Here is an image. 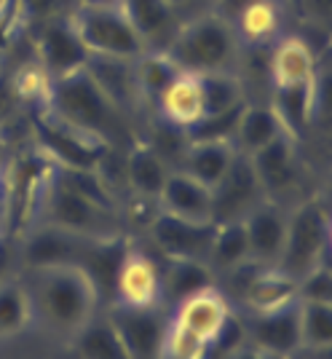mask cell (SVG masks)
Segmentation results:
<instances>
[{
  "label": "cell",
  "mask_w": 332,
  "mask_h": 359,
  "mask_svg": "<svg viewBox=\"0 0 332 359\" xmlns=\"http://www.w3.org/2000/svg\"><path fill=\"white\" fill-rule=\"evenodd\" d=\"M43 223L57 225L89 239L123 236L113 196L97 169H62L57 166L41 188Z\"/></svg>",
  "instance_id": "6da1fadb"
},
{
  "label": "cell",
  "mask_w": 332,
  "mask_h": 359,
  "mask_svg": "<svg viewBox=\"0 0 332 359\" xmlns=\"http://www.w3.org/2000/svg\"><path fill=\"white\" fill-rule=\"evenodd\" d=\"M25 287L32 300V316L67 338L89 322L99 303L91 276L78 266H35Z\"/></svg>",
  "instance_id": "7a4b0ae2"
},
{
  "label": "cell",
  "mask_w": 332,
  "mask_h": 359,
  "mask_svg": "<svg viewBox=\"0 0 332 359\" xmlns=\"http://www.w3.org/2000/svg\"><path fill=\"white\" fill-rule=\"evenodd\" d=\"M242 46L230 19L209 11L180 22L164 51L182 73H236V65L242 60Z\"/></svg>",
  "instance_id": "3957f363"
},
{
  "label": "cell",
  "mask_w": 332,
  "mask_h": 359,
  "mask_svg": "<svg viewBox=\"0 0 332 359\" xmlns=\"http://www.w3.org/2000/svg\"><path fill=\"white\" fill-rule=\"evenodd\" d=\"M46 110L78 132L102 140L105 145H110L113 135L118 132V105L97 83L89 67H81L60 81H51Z\"/></svg>",
  "instance_id": "277c9868"
},
{
  "label": "cell",
  "mask_w": 332,
  "mask_h": 359,
  "mask_svg": "<svg viewBox=\"0 0 332 359\" xmlns=\"http://www.w3.org/2000/svg\"><path fill=\"white\" fill-rule=\"evenodd\" d=\"M230 314H233L230 303L217 287H207L177 303L174 311L169 314V338L164 357L198 359L204 346L226 327Z\"/></svg>",
  "instance_id": "5b68a950"
},
{
  "label": "cell",
  "mask_w": 332,
  "mask_h": 359,
  "mask_svg": "<svg viewBox=\"0 0 332 359\" xmlns=\"http://www.w3.org/2000/svg\"><path fill=\"white\" fill-rule=\"evenodd\" d=\"M330 233V210L324 198L314 196L303 201L300 207L292 210V215H287V236L276 269L298 282L303 273L327 263Z\"/></svg>",
  "instance_id": "8992f818"
},
{
  "label": "cell",
  "mask_w": 332,
  "mask_h": 359,
  "mask_svg": "<svg viewBox=\"0 0 332 359\" xmlns=\"http://www.w3.org/2000/svg\"><path fill=\"white\" fill-rule=\"evenodd\" d=\"M70 25L76 27L81 43L89 57L107 60H137L148 51L132 19L123 8H102V6H76L70 11Z\"/></svg>",
  "instance_id": "52a82bcc"
},
{
  "label": "cell",
  "mask_w": 332,
  "mask_h": 359,
  "mask_svg": "<svg viewBox=\"0 0 332 359\" xmlns=\"http://www.w3.org/2000/svg\"><path fill=\"white\" fill-rule=\"evenodd\" d=\"M268 196L263 191L257 172L249 156L236 153L233 164L226 177L212 188V223H242L257 204H263Z\"/></svg>",
  "instance_id": "ba28073f"
},
{
  "label": "cell",
  "mask_w": 332,
  "mask_h": 359,
  "mask_svg": "<svg viewBox=\"0 0 332 359\" xmlns=\"http://www.w3.org/2000/svg\"><path fill=\"white\" fill-rule=\"evenodd\" d=\"M110 322L118 330L129 359H164L166 338H169L166 306H151V309L113 306Z\"/></svg>",
  "instance_id": "9c48e42d"
},
{
  "label": "cell",
  "mask_w": 332,
  "mask_h": 359,
  "mask_svg": "<svg viewBox=\"0 0 332 359\" xmlns=\"http://www.w3.org/2000/svg\"><path fill=\"white\" fill-rule=\"evenodd\" d=\"M35 126H38L43 153L51 156L62 169H99L105 161L107 145L102 140H94V137L62 123L48 110L38 116Z\"/></svg>",
  "instance_id": "30bf717a"
},
{
  "label": "cell",
  "mask_w": 332,
  "mask_h": 359,
  "mask_svg": "<svg viewBox=\"0 0 332 359\" xmlns=\"http://www.w3.org/2000/svg\"><path fill=\"white\" fill-rule=\"evenodd\" d=\"M113 306L123 309H151L164 306V290H161V266L151 255L139 250H126L113 279L110 292Z\"/></svg>",
  "instance_id": "8fae6325"
},
{
  "label": "cell",
  "mask_w": 332,
  "mask_h": 359,
  "mask_svg": "<svg viewBox=\"0 0 332 359\" xmlns=\"http://www.w3.org/2000/svg\"><path fill=\"white\" fill-rule=\"evenodd\" d=\"M35 62L46 70L51 81H60L64 75L86 67L89 51L81 43L76 27L70 25V16L51 19L38 27L35 38Z\"/></svg>",
  "instance_id": "7c38bea8"
},
{
  "label": "cell",
  "mask_w": 332,
  "mask_h": 359,
  "mask_svg": "<svg viewBox=\"0 0 332 359\" xmlns=\"http://www.w3.org/2000/svg\"><path fill=\"white\" fill-rule=\"evenodd\" d=\"M148 231H151L153 244L166 260L172 257L209 260L214 223H193V220H182V217L158 210V215L148 223Z\"/></svg>",
  "instance_id": "4fadbf2b"
},
{
  "label": "cell",
  "mask_w": 332,
  "mask_h": 359,
  "mask_svg": "<svg viewBox=\"0 0 332 359\" xmlns=\"http://www.w3.org/2000/svg\"><path fill=\"white\" fill-rule=\"evenodd\" d=\"M249 344L276 359H287L300 351V300L255 314Z\"/></svg>",
  "instance_id": "5bb4252c"
},
{
  "label": "cell",
  "mask_w": 332,
  "mask_h": 359,
  "mask_svg": "<svg viewBox=\"0 0 332 359\" xmlns=\"http://www.w3.org/2000/svg\"><path fill=\"white\" fill-rule=\"evenodd\" d=\"M268 78H271L273 89H292V86L317 83V51L298 35L276 38L271 43V57H268Z\"/></svg>",
  "instance_id": "9a60e30c"
},
{
  "label": "cell",
  "mask_w": 332,
  "mask_h": 359,
  "mask_svg": "<svg viewBox=\"0 0 332 359\" xmlns=\"http://www.w3.org/2000/svg\"><path fill=\"white\" fill-rule=\"evenodd\" d=\"M242 223L247 231V241H249V260L257 266H276L282 257V250H284L287 215L265 198Z\"/></svg>",
  "instance_id": "2e32d148"
},
{
  "label": "cell",
  "mask_w": 332,
  "mask_h": 359,
  "mask_svg": "<svg viewBox=\"0 0 332 359\" xmlns=\"http://www.w3.org/2000/svg\"><path fill=\"white\" fill-rule=\"evenodd\" d=\"M91 241L94 239L89 236H78L70 231H62L57 225L43 223L25 241V257L30 269L35 266H78L81 269V260Z\"/></svg>",
  "instance_id": "e0dca14e"
},
{
  "label": "cell",
  "mask_w": 332,
  "mask_h": 359,
  "mask_svg": "<svg viewBox=\"0 0 332 359\" xmlns=\"http://www.w3.org/2000/svg\"><path fill=\"white\" fill-rule=\"evenodd\" d=\"M158 210L182 220L212 223V188L180 169H172L164 191L158 196Z\"/></svg>",
  "instance_id": "ac0fdd59"
},
{
  "label": "cell",
  "mask_w": 332,
  "mask_h": 359,
  "mask_svg": "<svg viewBox=\"0 0 332 359\" xmlns=\"http://www.w3.org/2000/svg\"><path fill=\"white\" fill-rule=\"evenodd\" d=\"M155 107H158L164 123H169V126H177L182 132L188 126H193L204 116V100H201V81H198V75L182 73L180 70V73L174 75V81L158 94Z\"/></svg>",
  "instance_id": "d6986e66"
},
{
  "label": "cell",
  "mask_w": 332,
  "mask_h": 359,
  "mask_svg": "<svg viewBox=\"0 0 332 359\" xmlns=\"http://www.w3.org/2000/svg\"><path fill=\"white\" fill-rule=\"evenodd\" d=\"M255 166L257 180L263 185L265 196L276 191H287L289 185L298 182V158H295V140L289 135L276 137L265 148L249 156Z\"/></svg>",
  "instance_id": "ffe728a7"
},
{
  "label": "cell",
  "mask_w": 332,
  "mask_h": 359,
  "mask_svg": "<svg viewBox=\"0 0 332 359\" xmlns=\"http://www.w3.org/2000/svg\"><path fill=\"white\" fill-rule=\"evenodd\" d=\"M249 271L252 273L244 285V300L255 314L273 311L279 306L298 300V282L284 271H279L276 266H257V263H252Z\"/></svg>",
  "instance_id": "44dd1931"
},
{
  "label": "cell",
  "mask_w": 332,
  "mask_h": 359,
  "mask_svg": "<svg viewBox=\"0 0 332 359\" xmlns=\"http://www.w3.org/2000/svg\"><path fill=\"white\" fill-rule=\"evenodd\" d=\"M169 175L172 166L153 145H134L123 158V177L139 198L158 201Z\"/></svg>",
  "instance_id": "7402d4cb"
},
{
  "label": "cell",
  "mask_w": 332,
  "mask_h": 359,
  "mask_svg": "<svg viewBox=\"0 0 332 359\" xmlns=\"http://www.w3.org/2000/svg\"><path fill=\"white\" fill-rule=\"evenodd\" d=\"M282 8L276 0H244L230 19L239 41L247 46H271L282 32Z\"/></svg>",
  "instance_id": "603a6c76"
},
{
  "label": "cell",
  "mask_w": 332,
  "mask_h": 359,
  "mask_svg": "<svg viewBox=\"0 0 332 359\" xmlns=\"http://www.w3.org/2000/svg\"><path fill=\"white\" fill-rule=\"evenodd\" d=\"M214 269L207 260H191V257H172L161 269V290H164V306H177L185 298L196 295L207 287H214Z\"/></svg>",
  "instance_id": "cb8c5ba5"
},
{
  "label": "cell",
  "mask_w": 332,
  "mask_h": 359,
  "mask_svg": "<svg viewBox=\"0 0 332 359\" xmlns=\"http://www.w3.org/2000/svg\"><path fill=\"white\" fill-rule=\"evenodd\" d=\"M236 153L239 150L233 148V142H188L177 169L198 182H204L207 188H214L226 177Z\"/></svg>",
  "instance_id": "d4e9b609"
},
{
  "label": "cell",
  "mask_w": 332,
  "mask_h": 359,
  "mask_svg": "<svg viewBox=\"0 0 332 359\" xmlns=\"http://www.w3.org/2000/svg\"><path fill=\"white\" fill-rule=\"evenodd\" d=\"M123 14L132 19L148 48H166L180 22L164 6V0H123Z\"/></svg>",
  "instance_id": "484cf974"
},
{
  "label": "cell",
  "mask_w": 332,
  "mask_h": 359,
  "mask_svg": "<svg viewBox=\"0 0 332 359\" xmlns=\"http://www.w3.org/2000/svg\"><path fill=\"white\" fill-rule=\"evenodd\" d=\"M287 135L282 129V123L276 118L271 105H247L242 107V116L236 123V135H233V148L244 153V156H252L260 148H265L268 142H273L276 137Z\"/></svg>",
  "instance_id": "4316f807"
},
{
  "label": "cell",
  "mask_w": 332,
  "mask_h": 359,
  "mask_svg": "<svg viewBox=\"0 0 332 359\" xmlns=\"http://www.w3.org/2000/svg\"><path fill=\"white\" fill-rule=\"evenodd\" d=\"M317 83L292 86V89H273L271 107L282 123V129L292 140L300 137L311 126V118L317 113Z\"/></svg>",
  "instance_id": "83f0119b"
},
{
  "label": "cell",
  "mask_w": 332,
  "mask_h": 359,
  "mask_svg": "<svg viewBox=\"0 0 332 359\" xmlns=\"http://www.w3.org/2000/svg\"><path fill=\"white\" fill-rule=\"evenodd\" d=\"M78 359H129L121 344L118 330L113 327L110 316L97 319L91 316L83 327L73 335Z\"/></svg>",
  "instance_id": "f1b7e54d"
},
{
  "label": "cell",
  "mask_w": 332,
  "mask_h": 359,
  "mask_svg": "<svg viewBox=\"0 0 332 359\" xmlns=\"http://www.w3.org/2000/svg\"><path fill=\"white\" fill-rule=\"evenodd\" d=\"M132 73H134V86L142 100L155 102L158 94L174 81V75L180 73V67L172 62V57L164 48H148L132 62Z\"/></svg>",
  "instance_id": "f546056e"
},
{
  "label": "cell",
  "mask_w": 332,
  "mask_h": 359,
  "mask_svg": "<svg viewBox=\"0 0 332 359\" xmlns=\"http://www.w3.org/2000/svg\"><path fill=\"white\" fill-rule=\"evenodd\" d=\"M209 263L212 269L220 271H236L249 260V241L244 223H220L214 225V236L209 247Z\"/></svg>",
  "instance_id": "4dcf8cb0"
},
{
  "label": "cell",
  "mask_w": 332,
  "mask_h": 359,
  "mask_svg": "<svg viewBox=\"0 0 332 359\" xmlns=\"http://www.w3.org/2000/svg\"><path fill=\"white\" fill-rule=\"evenodd\" d=\"M32 300L25 282H0V338H14L32 325Z\"/></svg>",
  "instance_id": "1f68e13d"
},
{
  "label": "cell",
  "mask_w": 332,
  "mask_h": 359,
  "mask_svg": "<svg viewBox=\"0 0 332 359\" xmlns=\"http://www.w3.org/2000/svg\"><path fill=\"white\" fill-rule=\"evenodd\" d=\"M201 81V100H204V116L223 113L228 107H236L247 102L244 100L242 78L236 73H207L198 75ZM201 116V118H204Z\"/></svg>",
  "instance_id": "d6a6232c"
},
{
  "label": "cell",
  "mask_w": 332,
  "mask_h": 359,
  "mask_svg": "<svg viewBox=\"0 0 332 359\" xmlns=\"http://www.w3.org/2000/svg\"><path fill=\"white\" fill-rule=\"evenodd\" d=\"M332 344V303L300 300V348L327 351Z\"/></svg>",
  "instance_id": "836d02e7"
},
{
  "label": "cell",
  "mask_w": 332,
  "mask_h": 359,
  "mask_svg": "<svg viewBox=\"0 0 332 359\" xmlns=\"http://www.w3.org/2000/svg\"><path fill=\"white\" fill-rule=\"evenodd\" d=\"M11 91H14L22 102H35V105L46 107L48 94H51V78L46 75V70L38 62H27V65H22L16 70Z\"/></svg>",
  "instance_id": "e575fe53"
},
{
  "label": "cell",
  "mask_w": 332,
  "mask_h": 359,
  "mask_svg": "<svg viewBox=\"0 0 332 359\" xmlns=\"http://www.w3.org/2000/svg\"><path fill=\"white\" fill-rule=\"evenodd\" d=\"M298 300H303V303H332V273L327 263L311 269L298 279Z\"/></svg>",
  "instance_id": "d590c367"
},
{
  "label": "cell",
  "mask_w": 332,
  "mask_h": 359,
  "mask_svg": "<svg viewBox=\"0 0 332 359\" xmlns=\"http://www.w3.org/2000/svg\"><path fill=\"white\" fill-rule=\"evenodd\" d=\"M16 8L22 22H35L38 27L51 22V19H62V0H16Z\"/></svg>",
  "instance_id": "8d00e7d4"
},
{
  "label": "cell",
  "mask_w": 332,
  "mask_h": 359,
  "mask_svg": "<svg viewBox=\"0 0 332 359\" xmlns=\"http://www.w3.org/2000/svg\"><path fill=\"white\" fill-rule=\"evenodd\" d=\"M214 3L217 0H164V6L177 16V22H188L193 16L209 14V11H214Z\"/></svg>",
  "instance_id": "74e56055"
},
{
  "label": "cell",
  "mask_w": 332,
  "mask_h": 359,
  "mask_svg": "<svg viewBox=\"0 0 332 359\" xmlns=\"http://www.w3.org/2000/svg\"><path fill=\"white\" fill-rule=\"evenodd\" d=\"M330 0H300L303 16L314 25H327L330 22Z\"/></svg>",
  "instance_id": "f35d334b"
},
{
  "label": "cell",
  "mask_w": 332,
  "mask_h": 359,
  "mask_svg": "<svg viewBox=\"0 0 332 359\" xmlns=\"http://www.w3.org/2000/svg\"><path fill=\"white\" fill-rule=\"evenodd\" d=\"M78 6H102V8H123V0H78Z\"/></svg>",
  "instance_id": "ab89813d"
},
{
  "label": "cell",
  "mask_w": 332,
  "mask_h": 359,
  "mask_svg": "<svg viewBox=\"0 0 332 359\" xmlns=\"http://www.w3.org/2000/svg\"><path fill=\"white\" fill-rule=\"evenodd\" d=\"M0 225H3V201H0Z\"/></svg>",
  "instance_id": "60d3db41"
},
{
  "label": "cell",
  "mask_w": 332,
  "mask_h": 359,
  "mask_svg": "<svg viewBox=\"0 0 332 359\" xmlns=\"http://www.w3.org/2000/svg\"><path fill=\"white\" fill-rule=\"evenodd\" d=\"M3 3H6V0H0V6H3Z\"/></svg>",
  "instance_id": "b9f144b4"
}]
</instances>
